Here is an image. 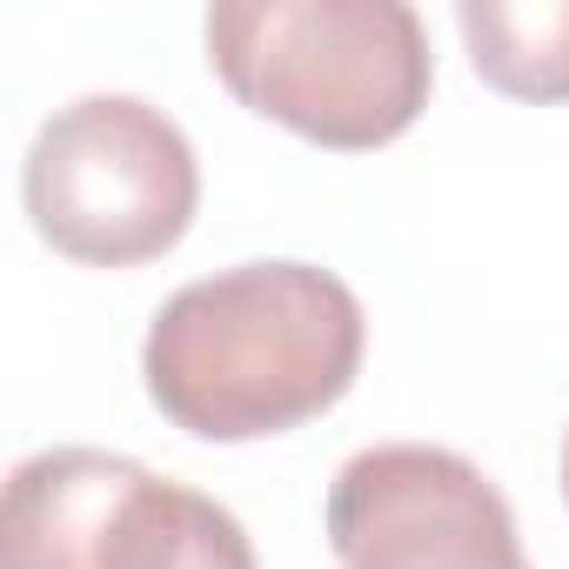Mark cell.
Masks as SVG:
<instances>
[{
    "label": "cell",
    "mask_w": 569,
    "mask_h": 569,
    "mask_svg": "<svg viewBox=\"0 0 569 569\" xmlns=\"http://www.w3.org/2000/svg\"><path fill=\"white\" fill-rule=\"evenodd\" d=\"M369 322L316 261H241L161 302L141 342L154 409L201 442H261L329 416L362 369Z\"/></svg>",
    "instance_id": "6da1fadb"
},
{
    "label": "cell",
    "mask_w": 569,
    "mask_h": 569,
    "mask_svg": "<svg viewBox=\"0 0 569 569\" xmlns=\"http://www.w3.org/2000/svg\"><path fill=\"white\" fill-rule=\"evenodd\" d=\"M221 88L316 148H382L436 88L429 28L409 0H221L208 8Z\"/></svg>",
    "instance_id": "7a4b0ae2"
},
{
    "label": "cell",
    "mask_w": 569,
    "mask_h": 569,
    "mask_svg": "<svg viewBox=\"0 0 569 569\" xmlns=\"http://www.w3.org/2000/svg\"><path fill=\"white\" fill-rule=\"evenodd\" d=\"M21 201L54 254L81 268H134L194 228L201 161L154 101L81 94L41 121Z\"/></svg>",
    "instance_id": "3957f363"
},
{
    "label": "cell",
    "mask_w": 569,
    "mask_h": 569,
    "mask_svg": "<svg viewBox=\"0 0 569 569\" xmlns=\"http://www.w3.org/2000/svg\"><path fill=\"white\" fill-rule=\"evenodd\" d=\"M0 569H261L201 489L108 449H41L0 496Z\"/></svg>",
    "instance_id": "277c9868"
},
{
    "label": "cell",
    "mask_w": 569,
    "mask_h": 569,
    "mask_svg": "<svg viewBox=\"0 0 569 569\" xmlns=\"http://www.w3.org/2000/svg\"><path fill=\"white\" fill-rule=\"evenodd\" d=\"M342 569H529L502 489L456 449L376 442L329 482Z\"/></svg>",
    "instance_id": "5b68a950"
},
{
    "label": "cell",
    "mask_w": 569,
    "mask_h": 569,
    "mask_svg": "<svg viewBox=\"0 0 569 569\" xmlns=\"http://www.w3.org/2000/svg\"><path fill=\"white\" fill-rule=\"evenodd\" d=\"M456 28L496 94L536 108L569 101V0H462Z\"/></svg>",
    "instance_id": "8992f818"
},
{
    "label": "cell",
    "mask_w": 569,
    "mask_h": 569,
    "mask_svg": "<svg viewBox=\"0 0 569 569\" xmlns=\"http://www.w3.org/2000/svg\"><path fill=\"white\" fill-rule=\"evenodd\" d=\"M562 496H569V436H562Z\"/></svg>",
    "instance_id": "52a82bcc"
}]
</instances>
